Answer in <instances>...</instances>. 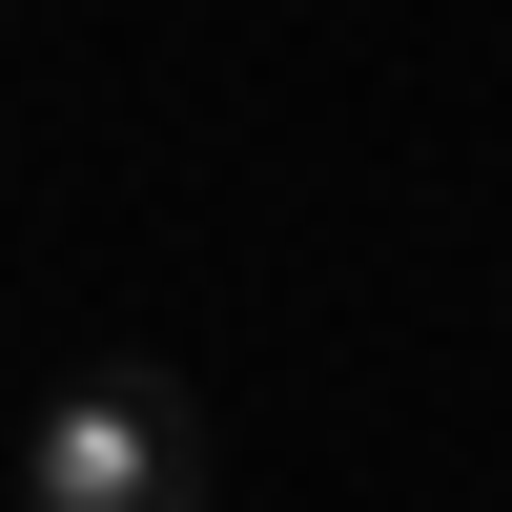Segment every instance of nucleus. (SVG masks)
<instances>
[{
    "instance_id": "1",
    "label": "nucleus",
    "mask_w": 512,
    "mask_h": 512,
    "mask_svg": "<svg viewBox=\"0 0 512 512\" xmlns=\"http://www.w3.org/2000/svg\"><path fill=\"white\" fill-rule=\"evenodd\" d=\"M0 492L21 512H226V431H205L185 369L103 349V369H62V390L21 410V472Z\"/></svg>"
},
{
    "instance_id": "2",
    "label": "nucleus",
    "mask_w": 512,
    "mask_h": 512,
    "mask_svg": "<svg viewBox=\"0 0 512 512\" xmlns=\"http://www.w3.org/2000/svg\"><path fill=\"white\" fill-rule=\"evenodd\" d=\"M0 512H21V492H0Z\"/></svg>"
}]
</instances>
